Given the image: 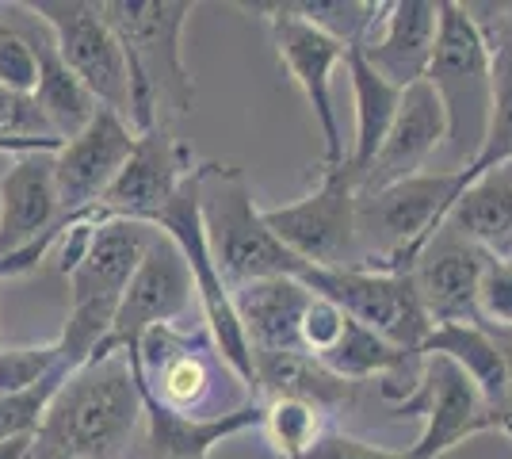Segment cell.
I'll return each mask as SVG.
<instances>
[{
  "label": "cell",
  "instance_id": "cell-21",
  "mask_svg": "<svg viewBox=\"0 0 512 459\" xmlns=\"http://www.w3.org/2000/svg\"><path fill=\"white\" fill-rule=\"evenodd\" d=\"M230 303L249 341V352H302L299 322L310 303V287L302 280L279 276V280L234 287Z\"/></svg>",
  "mask_w": 512,
  "mask_h": 459
},
{
  "label": "cell",
  "instance_id": "cell-28",
  "mask_svg": "<svg viewBox=\"0 0 512 459\" xmlns=\"http://www.w3.org/2000/svg\"><path fill=\"white\" fill-rule=\"evenodd\" d=\"M417 356L402 352L394 345H386L383 337H375L371 329L356 326L352 318L344 322L341 341L321 356L318 364H325L333 375H341L348 383H360V379H375V375H398L406 372Z\"/></svg>",
  "mask_w": 512,
  "mask_h": 459
},
{
  "label": "cell",
  "instance_id": "cell-9",
  "mask_svg": "<svg viewBox=\"0 0 512 459\" xmlns=\"http://www.w3.org/2000/svg\"><path fill=\"white\" fill-rule=\"evenodd\" d=\"M299 280L314 295L341 306L356 326L371 329L375 337H383L386 345L402 352L417 356L432 329L425 306L417 299L413 276L375 272V268H302Z\"/></svg>",
  "mask_w": 512,
  "mask_h": 459
},
{
  "label": "cell",
  "instance_id": "cell-29",
  "mask_svg": "<svg viewBox=\"0 0 512 459\" xmlns=\"http://www.w3.org/2000/svg\"><path fill=\"white\" fill-rule=\"evenodd\" d=\"M283 8L348 50H360L367 35L375 31V23L383 20L386 4H375V0H287Z\"/></svg>",
  "mask_w": 512,
  "mask_h": 459
},
{
  "label": "cell",
  "instance_id": "cell-33",
  "mask_svg": "<svg viewBox=\"0 0 512 459\" xmlns=\"http://www.w3.org/2000/svg\"><path fill=\"white\" fill-rule=\"evenodd\" d=\"M474 322L493 333H512V257L486 261L474 291Z\"/></svg>",
  "mask_w": 512,
  "mask_h": 459
},
{
  "label": "cell",
  "instance_id": "cell-6",
  "mask_svg": "<svg viewBox=\"0 0 512 459\" xmlns=\"http://www.w3.org/2000/svg\"><path fill=\"white\" fill-rule=\"evenodd\" d=\"M425 81L444 108V153L455 169H467L490 131V50L455 0H440Z\"/></svg>",
  "mask_w": 512,
  "mask_h": 459
},
{
  "label": "cell",
  "instance_id": "cell-38",
  "mask_svg": "<svg viewBox=\"0 0 512 459\" xmlns=\"http://www.w3.org/2000/svg\"><path fill=\"white\" fill-rule=\"evenodd\" d=\"M486 333L497 341L501 360H505V383H509V417H512V333H493V329H486Z\"/></svg>",
  "mask_w": 512,
  "mask_h": 459
},
{
  "label": "cell",
  "instance_id": "cell-13",
  "mask_svg": "<svg viewBox=\"0 0 512 459\" xmlns=\"http://www.w3.org/2000/svg\"><path fill=\"white\" fill-rule=\"evenodd\" d=\"M195 303V284L180 249L165 234L153 230V241L138 272L130 276L127 291L119 299L115 322L107 329L104 345L92 356L104 352H138V341L157 326H176Z\"/></svg>",
  "mask_w": 512,
  "mask_h": 459
},
{
  "label": "cell",
  "instance_id": "cell-5",
  "mask_svg": "<svg viewBox=\"0 0 512 459\" xmlns=\"http://www.w3.org/2000/svg\"><path fill=\"white\" fill-rule=\"evenodd\" d=\"M467 184V169H436V173L398 180L375 196L356 199V241H367V253L352 268L409 276L425 245L448 222L451 207Z\"/></svg>",
  "mask_w": 512,
  "mask_h": 459
},
{
  "label": "cell",
  "instance_id": "cell-22",
  "mask_svg": "<svg viewBox=\"0 0 512 459\" xmlns=\"http://www.w3.org/2000/svg\"><path fill=\"white\" fill-rule=\"evenodd\" d=\"M142 417H146V433H150V448L157 459H211V452L222 440L260 429L264 402L249 398L245 406L222 417H180L161 410L150 398H142Z\"/></svg>",
  "mask_w": 512,
  "mask_h": 459
},
{
  "label": "cell",
  "instance_id": "cell-26",
  "mask_svg": "<svg viewBox=\"0 0 512 459\" xmlns=\"http://www.w3.org/2000/svg\"><path fill=\"white\" fill-rule=\"evenodd\" d=\"M344 69H348L352 100H356V138H352V150L344 153V169L352 173V180H360V173L371 165V157L379 153L386 131H390L394 115H398L402 88H394L390 81H383V77L360 58V50H348Z\"/></svg>",
  "mask_w": 512,
  "mask_h": 459
},
{
  "label": "cell",
  "instance_id": "cell-4",
  "mask_svg": "<svg viewBox=\"0 0 512 459\" xmlns=\"http://www.w3.org/2000/svg\"><path fill=\"white\" fill-rule=\"evenodd\" d=\"M153 241V226L130 219H100L92 245L81 264L65 276L69 280V318L58 341V360L69 375L92 360V352L104 345L107 329L115 322L119 299L127 291L130 276L146 257Z\"/></svg>",
  "mask_w": 512,
  "mask_h": 459
},
{
  "label": "cell",
  "instance_id": "cell-40",
  "mask_svg": "<svg viewBox=\"0 0 512 459\" xmlns=\"http://www.w3.org/2000/svg\"><path fill=\"white\" fill-rule=\"evenodd\" d=\"M27 459H69V456H62V452H54V448H46V444L35 440V444H31V456Z\"/></svg>",
  "mask_w": 512,
  "mask_h": 459
},
{
  "label": "cell",
  "instance_id": "cell-1",
  "mask_svg": "<svg viewBox=\"0 0 512 459\" xmlns=\"http://www.w3.org/2000/svg\"><path fill=\"white\" fill-rule=\"evenodd\" d=\"M96 12L127 54L130 131H153L161 104L188 115L195 108V77L184 62V27L195 12L192 0H100Z\"/></svg>",
  "mask_w": 512,
  "mask_h": 459
},
{
  "label": "cell",
  "instance_id": "cell-18",
  "mask_svg": "<svg viewBox=\"0 0 512 459\" xmlns=\"http://www.w3.org/2000/svg\"><path fill=\"white\" fill-rule=\"evenodd\" d=\"M486 261H490L486 249H478L459 230H451L448 222L440 226V234L428 241L425 253L409 272L432 326L474 322V291H478V276Z\"/></svg>",
  "mask_w": 512,
  "mask_h": 459
},
{
  "label": "cell",
  "instance_id": "cell-31",
  "mask_svg": "<svg viewBox=\"0 0 512 459\" xmlns=\"http://www.w3.org/2000/svg\"><path fill=\"white\" fill-rule=\"evenodd\" d=\"M260 429L268 433V444L276 448V456L299 459L325 433V414L306 402H295V398H272V402H264Z\"/></svg>",
  "mask_w": 512,
  "mask_h": 459
},
{
  "label": "cell",
  "instance_id": "cell-10",
  "mask_svg": "<svg viewBox=\"0 0 512 459\" xmlns=\"http://www.w3.org/2000/svg\"><path fill=\"white\" fill-rule=\"evenodd\" d=\"M417 360H421L417 391L390 406L394 417L417 414L425 421L417 444L406 452L409 459H444L463 440L482 437V433H505L509 437L505 417L493 410L490 402L478 394V387L451 360H444V356H417Z\"/></svg>",
  "mask_w": 512,
  "mask_h": 459
},
{
  "label": "cell",
  "instance_id": "cell-12",
  "mask_svg": "<svg viewBox=\"0 0 512 459\" xmlns=\"http://www.w3.org/2000/svg\"><path fill=\"white\" fill-rule=\"evenodd\" d=\"M241 12H256L272 27V43L291 85L306 96V104L318 119L321 131V165L318 169H337L344 165V142L341 123H337V108H333V73L344 66L348 46L329 39L325 31L310 27L306 20L291 16L283 4H241Z\"/></svg>",
  "mask_w": 512,
  "mask_h": 459
},
{
  "label": "cell",
  "instance_id": "cell-16",
  "mask_svg": "<svg viewBox=\"0 0 512 459\" xmlns=\"http://www.w3.org/2000/svg\"><path fill=\"white\" fill-rule=\"evenodd\" d=\"M134 138L138 134L130 131V123L123 115L100 108L88 119L85 131L65 138L62 146L50 153L62 219L96 211V203L104 199L111 180L119 176L123 161L134 150Z\"/></svg>",
  "mask_w": 512,
  "mask_h": 459
},
{
  "label": "cell",
  "instance_id": "cell-23",
  "mask_svg": "<svg viewBox=\"0 0 512 459\" xmlns=\"http://www.w3.org/2000/svg\"><path fill=\"white\" fill-rule=\"evenodd\" d=\"M352 387L356 383L333 375L310 352H253L256 398H295L321 414H337L352 402Z\"/></svg>",
  "mask_w": 512,
  "mask_h": 459
},
{
  "label": "cell",
  "instance_id": "cell-11",
  "mask_svg": "<svg viewBox=\"0 0 512 459\" xmlns=\"http://www.w3.org/2000/svg\"><path fill=\"white\" fill-rule=\"evenodd\" d=\"M321 180L310 196L260 211L276 241L306 268H352L356 257V180L352 173L318 169Z\"/></svg>",
  "mask_w": 512,
  "mask_h": 459
},
{
  "label": "cell",
  "instance_id": "cell-32",
  "mask_svg": "<svg viewBox=\"0 0 512 459\" xmlns=\"http://www.w3.org/2000/svg\"><path fill=\"white\" fill-rule=\"evenodd\" d=\"M65 379H69V372L58 368V372H50L43 383H35L27 391L0 394V440L39 437L46 406H50V398L58 394V387H62Z\"/></svg>",
  "mask_w": 512,
  "mask_h": 459
},
{
  "label": "cell",
  "instance_id": "cell-19",
  "mask_svg": "<svg viewBox=\"0 0 512 459\" xmlns=\"http://www.w3.org/2000/svg\"><path fill=\"white\" fill-rule=\"evenodd\" d=\"M436 23H440V0H390L383 20L360 46V58L375 69L383 81L406 92L409 85L425 81L432 46H436Z\"/></svg>",
  "mask_w": 512,
  "mask_h": 459
},
{
  "label": "cell",
  "instance_id": "cell-36",
  "mask_svg": "<svg viewBox=\"0 0 512 459\" xmlns=\"http://www.w3.org/2000/svg\"><path fill=\"white\" fill-rule=\"evenodd\" d=\"M344 322H348V314H344L341 306H333L329 299H321V295H314V291H310V303H306V310H302V322H299L302 352H310L314 360H321L325 352L341 341Z\"/></svg>",
  "mask_w": 512,
  "mask_h": 459
},
{
  "label": "cell",
  "instance_id": "cell-35",
  "mask_svg": "<svg viewBox=\"0 0 512 459\" xmlns=\"http://www.w3.org/2000/svg\"><path fill=\"white\" fill-rule=\"evenodd\" d=\"M39 85V58H35V43L20 35L16 27L0 23V88L16 92V96H31Z\"/></svg>",
  "mask_w": 512,
  "mask_h": 459
},
{
  "label": "cell",
  "instance_id": "cell-3",
  "mask_svg": "<svg viewBox=\"0 0 512 459\" xmlns=\"http://www.w3.org/2000/svg\"><path fill=\"white\" fill-rule=\"evenodd\" d=\"M199 219H203L214 268L230 291L256 280L302 276L306 264L291 257L276 241V234L264 226V215L256 207L249 176L241 165H222V161L199 165Z\"/></svg>",
  "mask_w": 512,
  "mask_h": 459
},
{
  "label": "cell",
  "instance_id": "cell-15",
  "mask_svg": "<svg viewBox=\"0 0 512 459\" xmlns=\"http://www.w3.org/2000/svg\"><path fill=\"white\" fill-rule=\"evenodd\" d=\"M195 173V153L184 138L157 123L153 131L134 138V150L123 161L119 176L111 180V188L104 192V199L96 203V211L104 219H130L146 222L169 203L180 184Z\"/></svg>",
  "mask_w": 512,
  "mask_h": 459
},
{
  "label": "cell",
  "instance_id": "cell-34",
  "mask_svg": "<svg viewBox=\"0 0 512 459\" xmlns=\"http://www.w3.org/2000/svg\"><path fill=\"white\" fill-rule=\"evenodd\" d=\"M58 368H62V360H58V341L0 349V394L27 391V387L43 383L46 375L58 372Z\"/></svg>",
  "mask_w": 512,
  "mask_h": 459
},
{
  "label": "cell",
  "instance_id": "cell-7",
  "mask_svg": "<svg viewBox=\"0 0 512 459\" xmlns=\"http://www.w3.org/2000/svg\"><path fill=\"white\" fill-rule=\"evenodd\" d=\"M127 360L142 398L157 402L169 414L222 417L237 410L222 398V383H241V379L218 356L211 333H184L180 326H157L138 341V352H127Z\"/></svg>",
  "mask_w": 512,
  "mask_h": 459
},
{
  "label": "cell",
  "instance_id": "cell-24",
  "mask_svg": "<svg viewBox=\"0 0 512 459\" xmlns=\"http://www.w3.org/2000/svg\"><path fill=\"white\" fill-rule=\"evenodd\" d=\"M417 356H444V360H451L478 387V394L490 402L493 410L505 417L512 440L505 360H501V349H497V341H493L486 329L478 326V322H444V326H432L428 337L421 341Z\"/></svg>",
  "mask_w": 512,
  "mask_h": 459
},
{
  "label": "cell",
  "instance_id": "cell-39",
  "mask_svg": "<svg viewBox=\"0 0 512 459\" xmlns=\"http://www.w3.org/2000/svg\"><path fill=\"white\" fill-rule=\"evenodd\" d=\"M31 444H35V437L0 440V459H27L31 456Z\"/></svg>",
  "mask_w": 512,
  "mask_h": 459
},
{
  "label": "cell",
  "instance_id": "cell-37",
  "mask_svg": "<svg viewBox=\"0 0 512 459\" xmlns=\"http://www.w3.org/2000/svg\"><path fill=\"white\" fill-rule=\"evenodd\" d=\"M299 459H409V456L406 452L379 448V444H371V440L348 437L341 429H325V433L314 440V448Z\"/></svg>",
  "mask_w": 512,
  "mask_h": 459
},
{
  "label": "cell",
  "instance_id": "cell-2",
  "mask_svg": "<svg viewBox=\"0 0 512 459\" xmlns=\"http://www.w3.org/2000/svg\"><path fill=\"white\" fill-rule=\"evenodd\" d=\"M138 421L142 394L127 352H104L58 387L35 440L69 459H123Z\"/></svg>",
  "mask_w": 512,
  "mask_h": 459
},
{
  "label": "cell",
  "instance_id": "cell-14",
  "mask_svg": "<svg viewBox=\"0 0 512 459\" xmlns=\"http://www.w3.org/2000/svg\"><path fill=\"white\" fill-rule=\"evenodd\" d=\"M62 222L50 153H23L0 176V280L43 261L46 234Z\"/></svg>",
  "mask_w": 512,
  "mask_h": 459
},
{
  "label": "cell",
  "instance_id": "cell-17",
  "mask_svg": "<svg viewBox=\"0 0 512 459\" xmlns=\"http://www.w3.org/2000/svg\"><path fill=\"white\" fill-rule=\"evenodd\" d=\"M436 150H444V108L428 81H417L402 92V104L383 146L356 180V196H375L398 180L425 173V161Z\"/></svg>",
  "mask_w": 512,
  "mask_h": 459
},
{
  "label": "cell",
  "instance_id": "cell-25",
  "mask_svg": "<svg viewBox=\"0 0 512 459\" xmlns=\"http://www.w3.org/2000/svg\"><path fill=\"white\" fill-rule=\"evenodd\" d=\"M448 226L490 257H512V161L470 176L451 207Z\"/></svg>",
  "mask_w": 512,
  "mask_h": 459
},
{
  "label": "cell",
  "instance_id": "cell-27",
  "mask_svg": "<svg viewBox=\"0 0 512 459\" xmlns=\"http://www.w3.org/2000/svg\"><path fill=\"white\" fill-rule=\"evenodd\" d=\"M31 43H35V39H31ZM35 58H39V85H35L31 96H35L39 111L46 115L50 131L65 142V138L85 131L88 119L100 111V104H96V96L69 73V66L58 58L54 43H35Z\"/></svg>",
  "mask_w": 512,
  "mask_h": 459
},
{
  "label": "cell",
  "instance_id": "cell-30",
  "mask_svg": "<svg viewBox=\"0 0 512 459\" xmlns=\"http://www.w3.org/2000/svg\"><path fill=\"white\" fill-rule=\"evenodd\" d=\"M62 138L50 131L35 96H16L0 88V153H54Z\"/></svg>",
  "mask_w": 512,
  "mask_h": 459
},
{
  "label": "cell",
  "instance_id": "cell-8",
  "mask_svg": "<svg viewBox=\"0 0 512 459\" xmlns=\"http://www.w3.org/2000/svg\"><path fill=\"white\" fill-rule=\"evenodd\" d=\"M23 12L50 31L69 73L96 96V104L127 119L130 111V69L115 31L88 0H20Z\"/></svg>",
  "mask_w": 512,
  "mask_h": 459
},
{
  "label": "cell",
  "instance_id": "cell-20",
  "mask_svg": "<svg viewBox=\"0 0 512 459\" xmlns=\"http://www.w3.org/2000/svg\"><path fill=\"white\" fill-rule=\"evenodd\" d=\"M490 50V131L467 173L512 161V4H463Z\"/></svg>",
  "mask_w": 512,
  "mask_h": 459
}]
</instances>
